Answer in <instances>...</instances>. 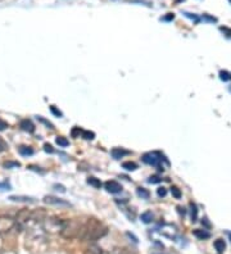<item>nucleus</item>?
I'll use <instances>...</instances> for the list:
<instances>
[{
    "mask_svg": "<svg viewBox=\"0 0 231 254\" xmlns=\"http://www.w3.org/2000/svg\"><path fill=\"white\" fill-rule=\"evenodd\" d=\"M160 181H162V178H160L159 176H157V175L150 176V177H149V180H148L149 183H159Z\"/></svg>",
    "mask_w": 231,
    "mask_h": 254,
    "instance_id": "7c9ffc66",
    "label": "nucleus"
},
{
    "mask_svg": "<svg viewBox=\"0 0 231 254\" xmlns=\"http://www.w3.org/2000/svg\"><path fill=\"white\" fill-rule=\"evenodd\" d=\"M7 127H8V123H7L4 119L0 118V131H4V130H7Z\"/></svg>",
    "mask_w": 231,
    "mask_h": 254,
    "instance_id": "58836bf2",
    "label": "nucleus"
},
{
    "mask_svg": "<svg viewBox=\"0 0 231 254\" xmlns=\"http://www.w3.org/2000/svg\"><path fill=\"white\" fill-rule=\"evenodd\" d=\"M19 127L23 130V131H26V132H30V134H34L35 132V130H36V127H35V124H34V122L31 121V119H29V118H24V119H22L21 121V123H19Z\"/></svg>",
    "mask_w": 231,
    "mask_h": 254,
    "instance_id": "1a4fd4ad",
    "label": "nucleus"
},
{
    "mask_svg": "<svg viewBox=\"0 0 231 254\" xmlns=\"http://www.w3.org/2000/svg\"><path fill=\"white\" fill-rule=\"evenodd\" d=\"M157 195H158L159 198H165V196L167 195V189L163 188V186L158 188V189H157Z\"/></svg>",
    "mask_w": 231,
    "mask_h": 254,
    "instance_id": "c756f323",
    "label": "nucleus"
},
{
    "mask_svg": "<svg viewBox=\"0 0 231 254\" xmlns=\"http://www.w3.org/2000/svg\"><path fill=\"white\" fill-rule=\"evenodd\" d=\"M177 210H179V213H180L182 217L186 214V210H185V208H182V207H177Z\"/></svg>",
    "mask_w": 231,
    "mask_h": 254,
    "instance_id": "c03bdc74",
    "label": "nucleus"
},
{
    "mask_svg": "<svg viewBox=\"0 0 231 254\" xmlns=\"http://www.w3.org/2000/svg\"><path fill=\"white\" fill-rule=\"evenodd\" d=\"M193 235L200 240H206V239H209L211 237V234L207 231V230H200V229H195L193 231Z\"/></svg>",
    "mask_w": 231,
    "mask_h": 254,
    "instance_id": "f8f14e48",
    "label": "nucleus"
},
{
    "mask_svg": "<svg viewBox=\"0 0 231 254\" xmlns=\"http://www.w3.org/2000/svg\"><path fill=\"white\" fill-rule=\"evenodd\" d=\"M8 149V144L5 143V140L3 137H0V151H5Z\"/></svg>",
    "mask_w": 231,
    "mask_h": 254,
    "instance_id": "72a5a7b5",
    "label": "nucleus"
},
{
    "mask_svg": "<svg viewBox=\"0 0 231 254\" xmlns=\"http://www.w3.org/2000/svg\"><path fill=\"white\" fill-rule=\"evenodd\" d=\"M228 236H230V239H231V232H228Z\"/></svg>",
    "mask_w": 231,
    "mask_h": 254,
    "instance_id": "a18cd8bd",
    "label": "nucleus"
},
{
    "mask_svg": "<svg viewBox=\"0 0 231 254\" xmlns=\"http://www.w3.org/2000/svg\"><path fill=\"white\" fill-rule=\"evenodd\" d=\"M184 16L187 17V18H190V19H193L195 23H198L200 21V18L198 16H195V14H193V13H189V12H184Z\"/></svg>",
    "mask_w": 231,
    "mask_h": 254,
    "instance_id": "a878e982",
    "label": "nucleus"
},
{
    "mask_svg": "<svg viewBox=\"0 0 231 254\" xmlns=\"http://www.w3.org/2000/svg\"><path fill=\"white\" fill-rule=\"evenodd\" d=\"M16 229V220L10 216H0V235H9Z\"/></svg>",
    "mask_w": 231,
    "mask_h": 254,
    "instance_id": "39448f33",
    "label": "nucleus"
},
{
    "mask_svg": "<svg viewBox=\"0 0 231 254\" xmlns=\"http://www.w3.org/2000/svg\"><path fill=\"white\" fill-rule=\"evenodd\" d=\"M126 236H127V237H130V239L132 240V241H134L135 244H138V243H139V239H138L136 236H135L134 234H131V232H126Z\"/></svg>",
    "mask_w": 231,
    "mask_h": 254,
    "instance_id": "4c0bfd02",
    "label": "nucleus"
},
{
    "mask_svg": "<svg viewBox=\"0 0 231 254\" xmlns=\"http://www.w3.org/2000/svg\"><path fill=\"white\" fill-rule=\"evenodd\" d=\"M129 154H130V151L123 149V148H113L111 150V155L114 159H121V158H123L125 155H129Z\"/></svg>",
    "mask_w": 231,
    "mask_h": 254,
    "instance_id": "9b49d317",
    "label": "nucleus"
},
{
    "mask_svg": "<svg viewBox=\"0 0 231 254\" xmlns=\"http://www.w3.org/2000/svg\"><path fill=\"white\" fill-rule=\"evenodd\" d=\"M220 30H221L222 32H226V36H227V37H231V30H228V28H226V27H221Z\"/></svg>",
    "mask_w": 231,
    "mask_h": 254,
    "instance_id": "79ce46f5",
    "label": "nucleus"
},
{
    "mask_svg": "<svg viewBox=\"0 0 231 254\" xmlns=\"http://www.w3.org/2000/svg\"><path fill=\"white\" fill-rule=\"evenodd\" d=\"M108 234V227L97 218H89L85 223H81L78 239L87 241H97Z\"/></svg>",
    "mask_w": 231,
    "mask_h": 254,
    "instance_id": "f257e3e1",
    "label": "nucleus"
},
{
    "mask_svg": "<svg viewBox=\"0 0 231 254\" xmlns=\"http://www.w3.org/2000/svg\"><path fill=\"white\" fill-rule=\"evenodd\" d=\"M175 18V14L173 13H168L166 17H163V21H172Z\"/></svg>",
    "mask_w": 231,
    "mask_h": 254,
    "instance_id": "a19ab883",
    "label": "nucleus"
},
{
    "mask_svg": "<svg viewBox=\"0 0 231 254\" xmlns=\"http://www.w3.org/2000/svg\"><path fill=\"white\" fill-rule=\"evenodd\" d=\"M50 112L53 113L54 116H57V117H62V116H63V113H62L59 109H57L55 105H50Z\"/></svg>",
    "mask_w": 231,
    "mask_h": 254,
    "instance_id": "c85d7f7f",
    "label": "nucleus"
},
{
    "mask_svg": "<svg viewBox=\"0 0 231 254\" xmlns=\"http://www.w3.org/2000/svg\"><path fill=\"white\" fill-rule=\"evenodd\" d=\"M116 254H134L130 249H126V248H122V249H117L116 250Z\"/></svg>",
    "mask_w": 231,
    "mask_h": 254,
    "instance_id": "c9c22d12",
    "label": "nucleus"
},
{
    "mask_svg": "<svg viewBox=\"0 0 231 254\" xmlns=\"http://www.w3.org/2000/svg\"><path fill=\"white\" fill-rule=\"evenodd\" d=\"M171 194H172V196L175 198V199H181V196H182L181 190L177 186H172L171 188Z\"/></svg>",
    "mask_w": 231,
    "mask_h": 254,
    "instance_id": "4be33fe9",
    "label": "nucleus"
},
{
    "mask_svg": "<svg viewBox=\"0 0 231 254\" xmlns=\"http://www.w3.org/2000/svg\"><path fill=\"white\" fill-rule=\"evenodd\" d=\"M80 134H82V130H81L80 127H73V129L71 130V135H72V137H75V139L80 137Z\"/></svg>",
    "mask_w": 231,
    "mask_h": 254,
    "instance_id": "bb28decb",
    "label": "nucleus"
},
{
    "mask_svg": "<svg viewBox=\"0 0 231 254\" xmlns=\"http://www.w3.org/2000/svg\"><path fill=\"white\" fill-rule=\"evenodd\" d=\"M37 119H39V122H41L43 124H45L48 129H50V130H54V124L50 122V121H48L46 118H44V117H41V116H37Z\"/></svg>",
    "mask_w": 231,
    "mask_h": 254,
    "instance_id": "5701e85b",
    "label": "nucleus"
},
{
    "mask_svg": "<svg viewBox=\"0 0 231 254\" xmlns=\"http://www.w3.org/2000/svg\"><path fill=\"white\" fill-rule=\"evenodd\" d=\"M141 159H143V162L144 163H146V164H149V166H154V167H158L159 169H162L163 171V167H162V161H165L167 164H170L168 163V161L163 157V154H160V153H158V151H150V153H145L143 157H141Z\"/></svg>",
    "mask_w": 231,
    "mask_h": 254,
    "instance_id": "20e7f679",
    "label": "nucleus"
},
{
    "mask_svg": "<svg viewBox=\"0 0 231 254\" xmlns=\"http://www.w3.org/2000/svg\"><path fill=\"white\" fill-rule=\"evenodd\" d=\"M44 150H45L46 153H49V154H53L54 151H55V150H54V148L51 146V144H49V143H45V144H44Z\"/></svg>",
    "mask_w": 231,
    "mask_h": 254,
    "instance_id": "2f4dec72",
    "label": "nucleus"
},
{
    "mask_svg": "<svg viewBox=\"0 0 231 254\" xmlns=\"http://www.w3.org/2000/svg\"><path fill=\"white\" fill-rule=\"evenodd\" d=\"M220 78H221V81H223V82L230 81V80H231V73L227 72V71H220Z\"/></svg>",
    "mask_w": 231,
    "mask_h": 254,
    "instance_id": "b1692460",
    "label": "nucleus"
},
{
    "mask_svg": "<svg viewBox=\"0 0 231 254\" xmlns=\"http://www.w3.org/2000/svg\"><path fill=\"white\" fill-rule=\"evenodd\" d=\"M54 190H57V191H60V193H66V188L63 185H59V183H54L53 185Z\"/></svg>",
    "mask_w": 231,
    "mask_h": 254,
    "instance_id": "e433bc0d",
    "label": "nucleus"
},
{
    "mask_svg": "<svg viewBox=\"0 0 231 254\" xmlns=\"http://www.w3.org/2000/svg\"><path fill=\"white\" fill-rule=\"evenodd\" d=\"M82 137L85 139V140H94L95 139V134L92 132V131H82Z\"/></svg>",
    "mask_w": 231,
    "mask_h": 254,
    "instance_id": "393cba45",
    "label": "nucleus"
},
{
    "mask_svg": "<svg viewBox=\"0 0 231 254\" xmlns=\"http://www.w3.org/2000/svg\"><path fill=\"white\" fill-rule=\"evenodd\" d=\"M48 213L44 208H39V209H35L31 212V223H41L45 218H46Z\"/></svg>",
    "mask_w": 231,
    "mask_h": 254,
    "instance_id": "0eeeda50",
    "label": "nucleus"
},
{
    "mask_svg": "<svg viewBox=\"0 0 231 254\" xmlns=\"http://www.w3.org/2000/svg\"><path fill=\"white\" fill-rule=\"evenodd\" d=\"M230 2H231V0H230Z\"/></svg>",
    "mask_w": 231,
    "mask_h": 254,
    "instance_id": "49530a36",
    "label": "nucleus"
},
{
    "mask_svg": "<svg viewBox=\"0 0 231 254\" xmlns=\"http://www.w3.org/2000/svg\"><path fill=\"white\" fill-rule=\"evenodd\" d=\"M87 251H89V254H107L105 250H104L102 246L97 245V244H91V245L87 248Z\"/></svg>",
    "mask_w": 231,
    "mask_h": 254,
    "instance_id": "4468645a",
    "label": "nucleus"
},
{
    "mask_svg": "<svg viewBox=\"0 0 231 254\" xmlns=\"http://www.w3.org/2000/svg\"><path fill=\"white\" fill-rule=\"evenodd\" d=\"M44 203L49 204V205H55V207H60V208H70L72 207V204L70 202H67L64 199H60L58 196H53V195H46L44 196Z\"/></svg>",
    "mask_w": 231,
    "mask_h": 254,
    "instance_id": "423d86ee",
    "label": "nucleus"
},
{
    "mask_svg": "<svg viewBox=\"0 0 231 254\" xmlns=\"http://www.w3.org/2000/svg\"><path fill=\"white\" fill-rule=\"evenodd\" d=\"M55 143L62 148H66V146L70 145V141L67 140V137H64V136H57L55 137Z\"/></svg>",
    "mask_w": 231,
    "mask_h": 254,
    "instance_id": "412c9836",
    "label": "nucleus"
},
{
    "mask_svg": "<svg viewBox=\"0 0 231 254\" xmlns=\"http://www.w3.org/2000/svg\"><path fill=\"white\" fill-rule=\"evenodd\" d=\"M122 168H125L126 171H136L138 169V163H135V162H123L122 163Z\"/></svg>",
    "mask_w": 231,
    "mask_h": 254,
    "instance_id": "aec40b11",
    "label": "nucleus"
},
{
    "mask_svg": "<svg viewBox=\"0 0 231 254\" xmlns=\"http://www.w3.org/2000/svg\"><path fill=\"white\" fill-rule=\"evenodd\" d=\"M0 188H3V190H10V185H9V183H7V182L0 183Z\"/></svg>",
    "mask_w": 231,
    "mask_h": 254,
    "instance_id": "37998d69",
    "label": "nucleus"
},
{
    "mask_svg": "<svg viewBox=\"0 0 231 254\" xmlns=\"http://www.w3.org/2000/svg\"><path fill=\"white\" fill-rule=\"evenodd\" d=\"M27 168L31 169V171H36V172H40V173H45L44 169H41V168L37 167V166H32V164H30V166H27Z\"/></svg>",
    "mask_w": 231,
    "mask_h": 254,
    "instance_id": "473e14b6",
    "label": "nucleus"
},
{
    "mask_svg": "<svg viewBox=\"0 0 231 254\" xmlns=\"http://www.w3.org/2000/svg\"><path fill=\"white\" fill-rule=\"evenodd\" d=\"M140 218H141V221L144 223H150L153 221V218H154V214L152 213L150 210H146V212H144V213H141Z\"/></svg>",
    "mask_w": 231,
    "mask_h": 254,
    "instance_id": "a211bd4d",
    "label": "nucleus"
},
{
    "mask_svg": "<svg viewBox=\"0 0 231 254\" xmlns=\"http://www.w3.org/2000/svg\"><path fill=\"white\" fill-rule=\"evenodd\" d=\"M190 218H192V222L198 221V207L193 202L190 203Z\"/></svg>",
    "mask_w": 231,
    "mask_h": 254,
    "instance_id": "2eb2a0df",
    "label": "nucleus"
},
{
    "mask_svg": "<svg viewBox=\"0 0 231 254\" xmlns=\"http://www.w3.org/2000/svg\"><path fill=\"white\" fill-rule=\"evenodd\" d=\"M12 202H18V203H35L36 199L31 196H26V195H10L8 198Z\"/></svg>",
    "mask_w": 231,
    "mask_h": 254,
    "instance_id": "9d476101",
    "label": "nucleus"
},
{
    "mask_svg": "<svg viewBox=\"0 0 231 254\" xmlns=\"http://www.w3.org/2000/svg\"><path fill=\"white\" fill-rule=\"evenodd\" d=\"M104 189L108 193H111V194H118V193L122 191V185L118 183L117 181H114V180H109V181H107L104 183Z\"/></svg>",
    "mask_w": 231,
    "mask_h": 254,
    "instance_id": "6e6552de",
    "label": "nucleus"
},
{
    "mask_svg": "<svg viewBox=\"0 0 231 254\" xmlns=\"http://www.w3.org/2000/svg\"><path fill=\"white\" fill-rule=\"evenodd\" d=\"M202 19H203V21H208V22H217V18H216V17H211V16H208V14H203Z\"/></svg>",
    "mask_w": 231,
    "mask_h": 254,
    "instance_id": "f704fd0d",
    "label": "nucleus"
},
{
    "mask_svg": "<svg viewBox=\"0 0 231 254\" xmlns=\"http://www.w3.org/2000/svg\"><path fill=\"white\" fill-rule=\"evenodd\" d=\"M21 166V163L19 162H5V163H3V167L4 168H13V167H19Z\"/></svg>",
    "mask_w": 231,
    "mask_h": 254,
    "instance_id": "cd10ccee",
    "label": "nucleus"
},
{
    "mask_svg": "<svg viewBox=\"0 0 231 254\" xmlns=\"http://www.w3.org/2000/svg\"><path fill=\"white\" fill-rule=\"evenodd\" d=\"M202 225L204 226V227H207V229H211V223H209V221L207 218H203L202 220Z\"/></svg>",
    "mask_w": 231,
    "mask_h": 254,
    "instance_id": "ea45409f",
    "label": "nucleus"
},
{
    "mask_svg": "<svg viewBox=\"0 0 231 254\" xmlns=\"http://www.w3.org/2000/svg\"><path fill=\"white\" fill-rule=\"evenodd\" d=\"M213 245H214V249L217 250V253H223L225 249H226V243H225L223 239H217V240H214Z\"/></svg>",
    "mask_w": 231,
    "mask_h": 254,
    "instance_id": "ddd939ff",
    "label": "nucleus"
},
{
    "mask_svg": "<svg viewBox=\"0 0 231 254\" xmlns=\"http://www.w3.org/2000/svg\"><path fill=\"white\" fill-rule=\"evenodd\" d=\"M87 183H89V185H91L92 188H95V189H100L102 185H103L102 181L99 178H97V177H94V176H90L87 178Z\"/></svg>",
    "mask_w": 231,
    "mask_h": 254,
    "instance_id": "f3484780",
    "label": "nucleus"
},
{
    "mask_svg": "<svg viewBox=\"0 0 231 254\" xmlns=\"http://www.w3.org/2000/svg\"><path fill=\"white\" fill-rule=\"evenodd\" d=\"M80 227L81 223L76 220H67L66 226L63 227V230L60 231V235L66 239H73V237H78V232H80Z\"/></svg>",
    "mask_w": 231,
    "mask_h": 254,
    "instance_id": "7ed1b4c3",
    "label": "nucleus"
},
{
    "mask_svg": "<svg viewBox=\"0 0 231 254\" xmlns=\"http://www.w3.org/2000/svg\"><path fill=\"white\" fill-rule=\"evenodd\" d=\"M136 195L141 199H149V196H150V193H149L148 189L145 188H138L136 189Z\"/></svg>",
    "mask_w": 231,
    "mask_h": 254,
    "instance_id": "6ab92c4d",
    "label": "nucleus"
},
{
    "mask_svg": "<svg viewBox=\"0 0 231 254\" xmlns=\"http://www.w3.org/2000/svg\"><path fill=\"white\" fill-rule=\"evenodd\" d=\"M18 151L21 155H23V157H29V155H32L34 154V149L31 146H27V145H22L18 148Z\"/></svg>",
    "mask_w": 231,
    "mask_h": 254,
    "instance_id": "dca6fc26",
    "label": "nucleus"
},
{
    "mask_svg": "<svg viewBox=\"0 0 231 254\" xmlns=\"http://www.w3.org/2000/svg\"><path fill=\"white\" fill-rule=\"evenodd\" d=\"M67 220H62L58 217H48L40 223L41 229L44 232L48 234H60V231L63 230V227L66 226Z\"/></svg>",
    "mask_w": 231,
    "mask_h": 254,
    "instance_id": "f03ea898",
    "label": "nucleus"
}]
</instances>
